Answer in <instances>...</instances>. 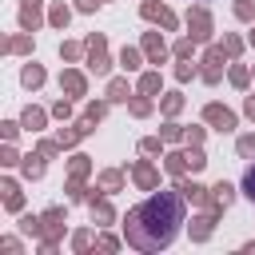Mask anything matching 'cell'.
<instances>
[{
    "mask_svg": "<svg viewBox=\"0 0 255 255\" xmlns=\"http://www.w3.org/2000/svg\"><path fill=\"white\" fill-rule=\"evenodd\" d=\"M183 223V203L175 191H159L151 195L147 203H139L135 211H128V223H124V235L135 251H159L175 239Z\"/></svg>",
    "mask_w": 255,
    "mask_h": 255,
    "instance_id": "obj_1",
    "label": "cell"
},
{
    "mask_svg": "<svg viewBox=\"0 0 255 255\" xmlns=\"http://www.w3.org/2000/svg\"><path fill=\"white\" fill-rule=\"evenodd\" d=\"M88 68H92L96 76H104V72H108V56H104V36H92V40H88Z\"/></svg>",
    "mask_w": 255,
    "mask_h": 255,
    "instance_id": "obj_2",
    "label": "cell"
},
{
    "mask_svg": "<svg viewBox=\"0 0 255 255\" xmlns=\"http://www.w3.org/2000/svg\"><path fill=\"white\" fill-rule=\"evenodd\" d=\"M60 219H64V211H56V207H52V211H44V219H40V231L48 235V239H44V251H52V247H56L52 239H56V235H60V227H64Z\"/></svg>",
    "mask_w": 255,
    "mask_h": 255,
    "instance_id": "obj_3",
    "label": "cell"
},
{
    "mask_svg": "<svg viewBox=\"0 0 255 255\" xmlns=\"http://www.w3.org/2000/svg\"><path fill=\"white\" fill-rule=\"evenodd\" d=\"M187 24H191V36H195V40H207V36H211V16H207L203 8H195V12L187 16Z\"/></svg>",
    "mask_w": 255,
    "mask_h": 255,
    "instance_id": "obj_4",
    "label": "cell"
},
{
    "mask_svg": "<svg viewBox=\"0 0 255 255\" xmlns=\"http://www.w3.org/2000/svg\"><path fill=\"white\" fill-rule=\"evenodd\" d=\"M203 116H207L215 128H223V131H231V128H235V116H231L227 108H219V104H207V112H203Z\"/></svg>",
    "mask_w": 255,
    "mask_h": 255,
    "instance_id": "obj_5",
    "label": "cell"
},
{
    "mask_svg": "<svg viewBox=\"0 0 255 255\" xmlns=\"http://www.w3.org/2000/svg\"><path fill=\"white\" fill-rule=\"evenodd\" d=\"M20 24H24L28 32L40 24V0H24V8H20Z\"/></svg>",
    "mask_w": 255,
    "mask_h": 255,
    "instance_id": "obj_6",
    "label": "cell"
},
{
    "mask_svg": "<svg viewBox=\"0 0 255 255\" xmlns=\"http://www.w3.org/2000/svg\"><path fill=\"white\" fill-rule=\"evenodd\" d=\"M143 16H147V20H159L163 28H175V16H171L167 8H159V4H143Z\"/></svg>",
    "mask_w": 255,
    "mask_h": 255,
    "instance_id": "obj_7",
    "label": "cell"
},
{
    "mask_svg": "<svg viewBox=\"0 0 255 255\" xmlns=\"http://www.w3.org/2000/svg\"><path fill=\"white\" fill-rule=\"evenodd\" d=\"M219 72H223V48H211V52H207V68H203V76H207V80H219Z\"/></svg>",
    "mask_w": 255,
    "mask_h": 255,
    "instance_id": "obj_8",
    "label": "cell"
},
{
    "mask_svg": "<svg viewBox=\"0 0 255 255\" xmlns=\"http://www.w3.org/2000/svg\"><path fill=\"white\" fill-rule=\"evenodd\" d=\"M143 52H147V56H151V60H155V64H159V60H163V52H167V48H163V40H159V36H155V32H147V40H143Z\"/></svg>",
    "mask_w": 255,
    "mask_h": 255,
    "instance_id": "obj_9",
    "label": "cell"
},
{
    "mask_svg": "<svg viewBox=\"0 0 255 255\" xmlns=\"http://www.w3.org/2000/svg\"><path fill=\"white\" fill-rule=\"evenodd\" d=\"M60 84H64L72 96H84V76H80V72H64V80H60Z\"/></svg>",
    "mask_w": 255,
    "mask_h": 255,
    "instance_id": "obj_10",
    "label": "cell"
},
{
    "mask_svg": "<svg viewBox=\"0 0 255 255\" xmlns=\"http://www.w3.org/2000/svg\"><path fill=\"white\" fill-rule=\"evenodd\" d=\"M135 183H139V187H151V183H155V167H151V163H135Z\"/></svg>",
    "mask_w": 255,
    "mask_h": 255,
    "instance_id": "obj_11",
    "label": "cell"
},
{
    "mask_svg": "<svg viewBox=\"0 0 255 255\" xmlns=\"http://www.w3.org/2000/svg\"><path fill=\"white\" fill-rule=\"evenodd\" d=\"M211 191H215V195H211V199H215V207H227V203H231V195H235V187H231V183H215Z\"/></svg>",
    "mask_w": 255,
    "mask_h": 255,
    "instance_id": "obj_12",
    "label": "cell"
},
{
    "mask_svg": "<svg viewBox=\"0 0 255 255\" xmlns=\"http://www.w3.org/2000/svg\"><path fill=\"white\" fill-rule=\"evenodd\" d=\"M20 124H24V128H32V131H36V128H44V112H40V108H24V120H20Z\"/></svg>",
    "mask_w": 255,
    "mask_h": 255,
    "instance_id": "obj_13",
    "label": "cell"
},
{
    "mask_svg": "<svg viewBox=\"0 0 255 255\" xmlns=\"http://www.w3.org/2000/svg\"><path fill=\"white\" fill-rule=\"evenodd\" d=\"M4 203H8V207H12V211H20V203H24V199H20V187H16V183H12V179H8V183H4Z\"/></svg>",
    "mask_w": 255,
    "mask_h": 255,
    "instance_id": "obj_14",
    "label": "cell"
},
{
    "mask_svg": "<svg viewBox=\"0 0 255 255\" xmlns=\"http://www.w3.org/2000/svg\"><path fill=\"white\" fill-rule=\"evenodd\" d=\"M24 175H28V179L44 175V159H40V155H28V159H24Z\"/></svg>",
    "mask_w": 255,
    "mask_h": 255,
    "instance_id": "obj_15",
    "label": "cell"
},
{
    "mask_svg": "<svg viewBox=\"0 0 255 255\" xmlns=\"http://www.w3.org/2000/svg\"><path fill=\"white\" fill-rule=\"evenodd\" d=\"M179 191H183V199H195V203H203V199H207V187H199V183H183Z\"/></svg>",
    "mask_w": 255,
    "mask_h": 255,
    "instance_id": "obj_16",
    "label": "cell"
},
{
    "mask_svg": "<svg viewBox=\"0 0 255 255\" xmlns=\"http://www.w3.org/2000/svg\"><path fill=\"white\" fill-rule=\"evenodd\" d=\"M120 64H124L128 72H131V68H139V52H135V48H124V52H120Z\"/></svg>",
    "mask_w": 255,
    "mask_h": 255,
    "instance_id": "obj_17",
    "label": "cell"
},
{
    "mask_svg": "<svg viewBox=\"0 0 255 255\" xmlns=\"http://www.w3.org/2000/svg\"><path fill=\"white\" fill-rule=\"evenodd\" d=\"M24 84H28V88L44 84V68H36V64H32V68H24Z\"/></svg>",
    "mask_w": 255,
    "mask_h": 255,
    "instance_id": "obj_18",
    "label": "cell"
},
{
    "mask_svg": "<svg viewBox=\"0 0 255 255\" xmlns=\"http://www.w3.org/2000/svg\"><path fill=\"white\" fill-rule=\"evenodd\" d=\"M139 92H143V96H151V92H159V76H155V72H147V76L139 80Z\"/></svg>",
    "mask_w": 255,
    "mask_h": 255,
    "instance_id": "obj_19",
    "label": "cell"
},
{
    "mask_svg": "<svg viewBox=\"0 0 255 255\" xmlns=\"http://www.w3.org/2000/svg\"><path fill=\"white\" fill-rule=\"evenodd\" d=\"M108 100H128V84L124 80H112L108 84Z\"/></svg>",
    "mask_w": 255,
    "mask_h": 255,
    "instance_id": "obj_20",
    "label": "cell"
},
{
    "mask_svg": "<svg viewBox=\"0 0 255 255\" xmlns=\"http://www.w3.org/2000/svg\"><path fill=\"white\" fill-rule=\"evenodd\" d=\"M187 167H191V163H187V155H179V151H175V155H167V171H175V175H179V171H187Z\"/></svg>",
    "mask_w": 255,
    "mask_h": 255,
    "instance_id": "obj_21",
    "label": "cell"
},
{
    "mask_svg": "<svg viewBox=\"0 0 255 255\" xmlns=\"http://www.w3.org/2000/svg\"><path fill=\"white\" fill-rule=\"evenodd\" d=\"M191 235H195V239H207V235H211V215H203V219H195V227H191Z\"/></svg>",
    "mask_w": 255,
    "mask_h": 255,
    "instance_id": "obj_22",
    "label": "cell"
},
{
    "mask_svg": "<svg viewBox=\"0 0 255 255\" xmlns=\"http://www.w3.org/2000/svg\"><path fill=\"white\" fill-rule=\"evenodd\" d=\"M100 183H104L108 191H116V187H120L124 179H120V171H104V175H100Z\"/></svg>",
    "mask_w": 255,
    "mask_h": 255,
    "instance_id": "obj_23",
    "label": "cell"
},
{
    "mask_svg": "<svg viewBox=\"0 0 255 255\" xmlns=\"http://www.w3.org/2000/svg\"><path fill=\"white\" fill-rule=\"evenodd\" d=\"M92 219L108 223V219H112V207H108V203H92Z\"/></svg>",
    "mask_w": 255,
    "mask_h": 255,
    "instance_id": "obj_24",
    "label": "cell"
},
{
    "mask_svg": "<svg viewBox=\"0 0 255 255\" xmlns=\"http://www.w3.org/2000/svg\"><path fill=\"white\" fill-rule=\"evenodd\" d=\"M80 175H88V159H84V155L72 159V179H80Z\"/></svg>",
    "mask_w": 255,
    "mask_h": 255,
    "instance_id": "obj_25",
    "label": "cell"
},
{
    "mask_svg": "<svg viewBox=\"0 0 255 255\" xmlns=\"http://www.w3.org/2000/svg\"><path fill=\"white\" fill-rule=\"evenodd\" d=\"M235 16H239V20H251V16H255V8H251L247 0H239V4H235Z\"/></svg>",
    "mask_w": 255,
    "mask_h": 255,
    "instance_id": "obj_26",
    "label": "cell"
},
{
    "mask_svg": "<svg viewBox=\"0 0 255 255\" xmlns=\"http://www.w3.org/2000/svg\"><path fill=\"white\" fill-rule=\"evenodd\" d=\"M52 24H56V28H64V24H68V8H64V4H60V8H52Z\"/></svg>",
    "mask_w": 255,
    "mask_h": 255,
    "instance_id": "obj_27",
    "label": "cell"
},
{
    "mask_svg": "<svg viewBox=\"0 0 255 255\" xmlns=\"http://www.w3.org/2000/svg\"><path fill=\"white\" fill-rule=\"evenodd\" d=\"M239 155H255V135H243L239 139Z\"/></svg>",
    "mask_w": 255,
    "mask_h": 255,
    "instance_id": "obj_28",
    "label": "cell"
},
{
    "mask_svg": "<svg viewBox=\"0 0 255 255\" xmlns=\"http://www.w3.org/2000/svg\"><path fill=\"white\" fill-rule=\"evenodd\" d=\"M243 191L255 199V167H247V175H243Z\"/></svg>",
    "mask_w": 255,
    "mask_h": 255,
    "instance_id": "obj_29",
    "label": "cell"
},
{
    "mask_svg": "<svg viewBox=\"0 0 255 255\" xmlns=\"http://www.w3.org/2000/svg\"><path fill=\"white\" fill-rule=\"evenodd\" d=\"M131 112H135V116H147L151 104H147V100H131Z\"/></svg>",
    "mask_w": 255,
    "mask_h": 255,
    "instance_id": "obj_30",
    "label": "cell"
},
{
    "mask_svg": "<svg viewBox=\"0 0 255 255\" xmlns=\"http://www.w3.org/2000/svg\"><path fill=\"white\" fill-rule=\"evenodd\" d=\"M179 104H183V100H179V96H167V100H163V112H167V116H171V112H179Z\"/></svg>",
    "mask_w": 255,
    "mask_h": 255,
    "instance_id": "obj_31",
    "label": "cell"
},
{
    "mask_svg": "<svg viewBox=\"0 0 255 255\" xmlns=\"http://www.w3.org/2000/svg\"><path fill=\"white\" fill-rule=\"evenodd\" d=\"M187 163H191V171H199L207 159H203V151H191V155H187Z\"/></svg>",
    "mask_w": 255,
    "mask_h": 255,
    "instance_id": "obj_32",
    "label": "cell"
},
{
    "mask_svg": "<svg viewBox=\"0 0 255 255\" xmlns=\"http://www.w3.org/2000/svg\"><path fill=\"white\" fill-rule=\"evenodd\" d=\"M60 56H64V60H76V56H80V48H76V44H64V48H60Z\"/></svg>",
    "mask_w": 255,
    "mask_h": 255,
    "instance_id": "obj_33",
    "label": "cell"
},
{
    "mask_svg": "<svg viewBox=\"0 0 255 255\" xmlns=\"http://www.w3.org/2000/svg\"><path fill=\"white\" fill-rule=\"evenodd\" d=\"M8 48H12V52H28V40H24V36H16V40H12Z\"/></svg>",
    "mask_w": 255,
    "mask_h": 255,
    "instance_id": "obj_34",
    "label": "cell"
},
{
    "mask_svg": "<svg viewBox=\"0 0 255 255\" xmlns=\"http://www.w3.org/2000/svg\"><path fill=\"white\" fill-rule=\"evenodd\" d=\"M52 112H56V116H60V120H68V116H72V108H68V104H64V100H60V104H56V108H52Z\"/></svg>",
    "mask_w": 255,
    "mask_h": 255,
    "instance_id": "obj_35",
    "label": "cell"
},
{
    "mask_svg": "<svg viewBox=\"0 0 255 255\" xmlns=\"http://www.w3.org/2000/svg\"><path fill=\"white\" fill-rule=\"evenodd\" d=\"M88 120H104V104H92L88 108Z\"/></svg>",
    "mask_w": 255,
    "mask_h": 255,
    "instance_id": "obj_36",
    "label": "cell"
},
{
    "mask_svg": "<svg viewBox=\"0 0 255 255\" xmlns=\"http://www.w3.org/2000/svg\"><path fill=\"white\" fill-rule=\"evenodd\" d=\"M76 4H80V12H92V8L100 4V0H76Z\"/></svg>",
    "mask_w": 255,
    "mask_h": 255,
    "instance_id": "obj_37",
    "label": "cell"
},
{
    "mask_svg": "<svg viewBox=\"0 0 255 255\" xmlns=\"http://www.w3.org/2000/svg\"><path fill=\"white\" fill-rule=\"evenodd\" d=\"M247 116H251V120H255V96H251V100H247Z\"/></svg>",
    "mask_w": 255,
    "mask_h": 255,
    "instance_id": "obj_38",
    "label": "cell"
},
{
    "mask_svg": "<svg viewBox=\"0 0 255 255\" xmlns=\"http://www.w3.org/2000/svg\"><path fill=\"white\" fill-rule=\"evenodd\" d=\"M251 44H255V32H251Z\"/></svg>",
    "mask_w": 255,
    "mask_h": 255,
    "instance_id": "obj_39",
    "label": "cell"
}]
</instances>
